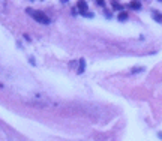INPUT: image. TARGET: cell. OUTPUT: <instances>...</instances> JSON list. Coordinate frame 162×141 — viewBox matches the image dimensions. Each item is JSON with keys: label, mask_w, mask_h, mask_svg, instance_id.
I'll return each mask as SVG.
<instances>
[{"label": "cell", "mask_w": 162, "mask_h": 141, "mask_svg": "<svg viewBox=\"0 0 162 141\" xmlns=\"http://www.w3.org/2000/svg\"><path fill=\"white\" fill-rule=\"evenodd\" d=\"M159 137H161V138H162V132H159Z\"/></svg>", "instance_id": "9c48e42d"}, {"label": "cell", "mask_w": 162, "mask_h": 141, "mask_svg": "<svg viewBox=\"0 0 162 141\" xmlns=\"http://www.w3.org/2000/svg\"><path fill=\"white\" fill-rule=\"evenodd\" d=\"M77 6H78V12L83 15V17H86L87 15V3L84 2V0H78V3H77Z\"/></svg>", "instance_id": "7a4b0ae2"}, {"label": "cell", "mask_w": 162, "mask_h": 141, "mask_svg": "<svg viewBox=\"0 0 162 141\" xmlns=\"http://www.w3.org/2000/svg\"><path fill=\"white\" fill-rule=\"evenodd\" d=\"M128 20V14L126 12H120L119 14V21H126Z\"/></svg>", "instance_id": "8992f818"}, {"label": "cell", "mask_w": 162, "mask_h": 141, "mask_svg": "<svg viewBox=\"0 0 162 141\" xmlns=\"http://www.w3.org/2000/svg\"><path fill=\"white\" fill-rule=\"evenodd\" d=\"M129 6H131L132 9H135V11L141 9V5H140V2H138V0H134V2H131V3H129Z\"/></svg>", "instance_id": "3957f363"}, {"label": "cell", "mask_w": 162, "mask_h": 141, "mask_svg": "<svg viewBox=\"0 0 162 141\" xmlns=\"http://www.w3.org/2000/svg\"><path fill=\"white\" fill-rule=\"evenodd\" d=\"M96 3L99 5V6H104L105 3H104V0H96Z\"/></svg>", "instance_id": "ba28073f"}, {"label": "cell", "mask_w": 162, "mask_h": 141, "mask_svg": "<svg viewBox=\"0 0 162 141\" xmlns=\"http://www.w3.org/2000/svg\"><path fill=\"white\" fill-rule=\"evenodd\" d=\"M143 70V68H134L132 69V74H135V72H141Z\"/></svg>", "instance_id": "52a82bcc"}, {"label": "cell", "mask_w": 162, "mask_h": 141, "mask_svg": "<svg viewBox=\"0 0 162 141\" xmlns=\"http://www.w3.org/2000/svg\"><path fill=\"white\" fill-rule=\"evenodd\" d=\"M153 18H155V21H158V23H162V14H161V12H156V11H153Z\"/></svg>", "instance_id": "5b68a950"}, {"label": "cell", "mask_w": 162, "mask_h": 141, "mask_svg": "<svg viewBox=\"0 0 162 141\" xmlns=\"http://www.w3.org/2000/svg\"><path fill=\"white\" fill-rule=\"evenodd\" d=\"M26 12H27L29 15H32V17L35 18V21L41 23V24H50V18L45 15L44 12H41V11H33V9H30V8H27Z\"/></svg>", "instance_id": "6da1fadb"}, {"label": "cell", "mask_w": 162, "mask_h": 141, "mask_svg": "<svg viewBox=\"0 0 162 141\" xmlns=\"http://www.w3.org/2000/svg\"><path fill=\"white\" fill-rule=\"evenodd\" d=\"M84 69H86V60L81 59V60H80V68H78V74H83Z\"/></svg>", "instance_id": "277c9868"}]
</instances>
